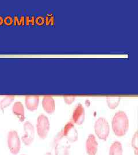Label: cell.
Returning <instances> with one entry per match:
<instances>
[{
    "instance_id": "cell-1",
    "label": "cell",
    "mask_w": 138,
    "mask_h": 155,
    "mask_svg": "<svg viewBox=\"0 0 138 155\" xmlns=\"http://www.w3.org/2000/svg\"><path fill=\"white\" fill-rule=\"evenodd\" d=\"M112 127L113 133L118 137L126 135L129 127V121L126 113L123 111H119L114 115Z\"/></svg>"
},
{
    "instance_id": "cell-2",
    "label": "cell",
    "mask_w": 138,
    "mask_h": 155,
    "mask_svg": "<svg viewBox=\"0 0 138 155\" xmlns=\"http://www.w3.org/2000/svg\"><path fill=\"white\" fill-rule=\"evenodd\" d=\"M94 131L99 139L106 140L110 132L109 123L104 118H99L95 122Z\"/></svg>"
},
{
    "instance_id": "cell-3",
    "label": "cell",
    "mask_w": 138,
    "mask_h": 155,
    "mask_svg": "<svg viewBox=\"0 0 138 155\" xmlns=\"http://www.w3.org/2000/svg\"><path fill=\"white\" fill-rule=\"evenodd\" d=\"M8 148L13 155H17L21 149V140L16 130L9 132L7 136Z\"/></svg>"
},
{
    "instance_id": "cell-4",
    "label": "cell",
    "mask_w": 138,
    "mask_h": 155,
    "mask_svg": "<svg viewBox=\"0 0 138 155\" xmlns=\"http://www.w3.org/2000/svg\"><path fill=\"white\" fill-rule=\"evenodd\" d=\"M36 129L40 139H45L50 130V122L48 117L44 114L39 115L37 120Z\"/></svg>"
},
{
    "instance_id": "cell-5",
    "label": "cell",
    "mask_w": 138,
    "mask_h": 155,
    "mask_svg": "<svg viewBox=\"0 0 138 155\" xmlns=\"http://www.w3.org/2000/svg\"><path fill=\"white\" fill-rule=\"evenodd\" d=\"M63 138L62 130L55 136L53 143L55 155H69L70 147L62 142V140Z\"/></svg>"
},
{
    "instance_id": "cell-6",
    "label": "cell",
    "mask_w": 138,
    "mask_h": 155,
    "mask_svg": "<svg viewBox=\"0 0 138 155\" xmlns=\"http://www.w3.org/2000/svg\"><path fill=\"white\" fill-rule=\"evenodd\" d=\"M62 132L63 137H65L70 143H74L77 140L78 137L77 130L72 121L67 123L62 130Z\"/></svg>"
},
{
    "instance_id": "cell-7",
    "label": "cell",
    "mask_w": 138,
    "mask_h": 155,
    "mask_svg": "<svg viewBox=\"0 0 138 155\" xmlns=\"http://www.w3.org/2000/svg\"><path fill=\"white\" fill-rule=\"evenodd\" d=\"M24 130L25 134L22 137V141L24 145L29 146L33 143L35 139V128L31 122L26 121L24 124Z\"/></svg>"
},
{
    "instance_id": "cell-8",
    "label": "cell",
    "mask_w": 138,
    "mask_h": 155,
    "mask_svg": "<svg viewBox=\"0 0 138 155\" xmlns=\"http://www.w3.org/2000/svg\"><path fill=\"white\" fill-rule=\"evenodd\" d=\"M86 150L88 155H96L98 150V142L94 134L89 135L86 141Z\"/></svg>"
},
{
    "instance_id": "cell-9",
    "label": "cell",
    "mask_w": 138,
    "mask_h": 155,
    "mask_svg": "<svg viewBox=\"0 0 138 155\" xmlns=\"http://www.w3.org/2000/svg\"><path fill=\"white\" fill-rule=\"evenodd\" d=\"M85 116V109L83 106L81 104H78L72 113V121L77 125H80L82 124L83 122L84 121Z\"/></svg>"
},
{
    "instance_id": "cell-10",
    "label": "cell",
    "mask_w": 138,
    "mask_h": 155,
    "mask_svg": "<svg viewBox=\"0 0 138 155\" xmlns=\"http://www.w3.org/2000/svg\"><path fill=\"white\" fill-rule=\"evenodd\" d=\"M39 97L38 96H27L25 98V106L28 110H36L39 106Z\"/></svg>"
},
{
    "instance_id": "cell-11",
    "label": "cell",
    "mask_w": 138,
    "mask_h": 155,
    "mask_svg": "<svg viewBox=\"0 0 138 155\" xmlns=\"http://www.w3.org/2000/svg\"><path fill=\"white\" fill-rule=\"evenodd\" d=\"M42 106L44 110L47 113H53L55 111V109L54 100L51 97H44L42 101Z\"/></svg>"
},
{
    "instance_id": "cell-12",
    "label": "cell",
    "mask_w": 138,
    "mask_h": 155,
    "mask_svg": "<svg viewBox=\"0 0 138 155\" xmlns=\"http://www.w3.org/2000/svg\"><path fill=\"white\" fill-rule=\"evenodd\" d=\"M12 112L16 115L21 122L25 120L24 107L21 102H16L12 106Z\"/></svg>"
},
{
    "instance_id": "cell-13",
    "label": "cell",
    "mask_w": 138,
    "mask_h": 155,
    "mask_svg": "<svg viewBox=\"0 0 138 155\" xmlns=\"http://www.w3.org/2000/svg\"><path fill=\"white\" fill-rule=\"evenodd\" d=\"M123 146L120 142L114 141L110 145L109 155H123Z\"/></svg>"
},
{
    "instance_id": "cell-14",
    "label": "cell",
    "mask_w": 138,
    "mask_h": 155,
    "mask_svg": "<svg viewBox=\"0 0 138 155\" xmlns=\"http://www.w3.org/2000/svg\"><path fill=\"white\" fill-rule=\"evenodd\" d=\"M120 100L121 98L119 97H108L106 102L110 109H115L119 105Z\"/></svg>"
},
{
    "instance_id": "cell-15",
    "label": "cell",
    "mask_w": 138,
    "mask_h": 155,
    "mask_svg": "<svg viewBox=\"0 0 138 155\" xmlns=\"http://www.w3.org/2000/svg\"><path fill=\"white\" fill-rule=\"evenodd\" d=\"M15 100L13 96H7L0 101V109L4 111V109L10 105Z\"/></svg>"
},
{
    "instance_id": "cell-16",
    "label": "cell",
    "mask_w": 138,
    "mask_h": 155,
    "mask_svg": "<svg viewBox=\"0 0 138 155\" xmlns=\"http://www.w3.org/2000/svg\"><path fill=\"white\" fill-rule=\"evenodd\" d=\"M131 145L134 150L135 155L138 154V132H136L133 135V138L131 140Z\"/></svg>"
},
{
    "instance_id": "cell-17",
    "label": "cell",
    "mask_w": 138,
    "mask_h": 155,
    "mask_svg": "<svg viewBox=\"0 0 138 155\" xmlns=\"http://www.w3.org/2000/svg\"><path fill=\"white\" fill-rule=\"evenodd\" d=\"M45 23L47 25H54V16L52 13L49 14L45 18Z\"/></svg>"
},
{
    "instance_id": "cell-18",
    "label": "cell",
    "mask_w": 138,
    "mask_h": 155,
    "mask_svg": "<svg viewBox=\"0 0 138 155\" xmlns=\"http://www.w3.org/2000/svg\"><path fill=\"white\" fill-rule=\"evenodd\" d=\"M63 98L65 100V102L67 105H71L76 99L74 97H65Z\"/></svg>"
},
{
    "instance_id": "cell-19",
    "label": "cell",
    "mask_w": 138,
    "mask_h": 155,
    "mask_svg": "<svg viewBox=\"0 0 138 155\" xmlns=\"http://www.w3.org/2000/svg\"><path fill=\"white\" fill-rule=\"evenodd\" d=\"M45 23V20L43 17H38L36 19L35 24H36L38 25H43Z\"/></svg>"
},
{
    "instance_id": "cell-20",
    "label": "cell",
    "mask_w": 138,
    "mask_h": 155,
    "mask_svg": "<svg viewBox=\"0 0 138 155\" xmlns=\"http://www.w3.org/2000/svg\"><path fill=\"white\" fill-rule=\"evenodd\" d=\"M13 22V20L11 16L6 17L4 22L5 24L6 25H11Z\"/></svg>"
},
{
    "instance_id": "cell-21",
    "label": "cell",
    "mask_w": 138,
    "mask_h": 155,
    "mask_svg": "<svg viewBox=\"0 0 138 155\" xmlns=\"http://www.w3.org/2000/svg\"><path fill=\"white\" fill-rule=\"evenodd\" d=\"M25 25V19H24V17L21 16L20 20H19V25H22L24 26Z\"/></svg>"
},
{
    "instance_id": "cell-22",
    "label": "cell",
    "mask_w": 138,
    "mask_h": 155,
    "mask_svg": "<svg viewBox=\"0 0 138 155\" xmlns=\"http://www.w3.org/2000/svg\"><path fill=\"white\" fill-rule=\"evenodd\" d=\"M35 21H36V19H35V16L32 17H31V20H30L29 25H30V24H31L32 26H34L35 24Z\"/></svg>"
},
{
    "instance_id": "cell-23",
    "label": "cell",
    "mask_w": 138,
    "mask_h": 155,
    "mask_svg": "<svg viewBox=\"0 0 138 155\" xmlns=\"http://www.w3.org/2000/svg\"><path fill=\"white\" fill-rule=\"evenodd\" d=\"M14 21H15V25H19V18L17 17V16H15V20H14Z\"/></svg>"
},
{
    "instance_id": "cell-24",
    "label": "cell",
    "mask_w": 138,
    "mask_h": 155,
    "mask_svg": "<svg viewBox=\"0 0 138 155\" xmlns=\"http://www.w3.org/2000/svg\"><path fill=\"white\" fill-rule=\"evenodd\" d=\"M26 22H27V25H29V22H30L29 17H27V21H26Z\"/></svg>"
},
{
    "instance_id": "cell-25",
    "label": "cell",
    "mask_w": 138,
    "mask_h": 155,
    "mask_svg": "<svg viewBox=\"0 0 138 155\" xmlns=\"http://www.w3.org/2000/svg\"><path fill=\"white\" fill-rule=\"evenodd\" d=\"M2 23H3V19L1 17H0V25H1Z\"/></svg>"
},
{
    "instance_id": "cell-26",
    "label": "cell",
    "mask_w": 138,
    "mask_h": 155,
    "mask_svg": "<svg viewBox=\"0 0 138 155\" xmlns=\"http://www.w3.org/2000/svg\"><path fill=\"white\" fill-rule=\"evenodd\" d=\"M44 155H52V153H51V152H47V153H46Z\"/></svg>"
},
{
    "instance_id": "cell-27",
    "label": "cell",
    "mask_w": 138,
    "mask_h": 155,
    "mask_svg": "<svg viewBox=\"0 0 138 155\" xmlns=\"http://www.w3.org/2000/svg\"></svg>"
}]
</instances>
